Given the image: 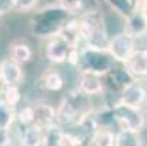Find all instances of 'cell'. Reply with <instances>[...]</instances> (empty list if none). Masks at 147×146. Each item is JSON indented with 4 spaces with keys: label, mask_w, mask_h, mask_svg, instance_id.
Listing matches in <instances>:
<instances>
[{
    "label": "cell",
    "mask_w": 147,
    "mask_h": 146,
    "mask_svg": "<svg viewBox=\"0 0 147 146\" xmlns=\"http://www.w3.org/2000/svg\"><path fill=\"white\" fill-rule=\"evenodd\" d=\"M80 37L88 48L98 51H108L111 39L107 35L103 16L99 12H88L79 20Z\"/></svg>",
    "instance_id": "1"
},
{
    "label": "cell",
    "mask_w": 147,
    "mask_h": 146,
    "mask_svg": "<svg viewBox=\"0 0 147 146\" xmlns=\"http://www.w3.org/2000/svg\"><path fill=\"white\" fill-rule=\"evenodd\" d=\"M114 118L119 123L121 129H127V130H134L140 132L144 127V115L140 111V108H133L127 107L124 104H117L114 107Z\"/></svg>",
    "instance_id": "2"
},
{
    "label": "cell",
    "mask_w": 147,
    "mask_h": 146,
    "mask_svg": "<svg viewBox=\"0 0 147 146\" xmlns=\"http://www.w3.org/2000/svg\"><path fill=\"white\" fill-rule=\"evenodd\" d=\"M136 41L128 34H118L115 35L109 43V54L114 60L127 63V60L131 57V54L136 51Z\"/></svg>",
    "instance_id": "3"
},
{
    "label": "cell",
    "mask_w": 147,
    "mask_h": 146,
    "mask_svg": "<svg viewBox=\"0 0 147 146\" xmlns=\"http://www.w3.org/2000/svg\"><path fill=\"white\" fill-rule=\"evenodd\" d=\"M146 102H147V89L140 82H130L124 88L119 99V104H124V105L133 108H140Z\"/></svg>",
    "instance_id": "4"
},
{
    "label": "cell",
    "mask_w": 147,
    "mask_h": 146,
    "mask_svg": "<svg viewBox=\"0 0 147 146\" xmlns=\"http://www.w3.org/2000/svg\"><path fill=\"white\" fill-rule=\"evenodd\" d=\"M79 89L85 95H96L103 91L100 75L92 70H82L79 75Z\"/></svg>",
    "instance_id": "5"
},
{
    "label": "cell",
    "mask_w": 147,
    "mask_h": 146,
    "mask_svg": "<svg viewBox=\"0 0 147 146\" xmlns=\"http://www.w3.org/2000/svg\"><path fill=\"white\" fill-rule=\"evenodd\" d=\"M70 51H71V47L69 45V43L66 39H63L60 35H57L48 43L45 56L53 63H63V61H66L69 58Z\"/></svg>",
    "instance_id": "6"
},
{
    "label": "cell",
    "mask_w": 147,
    "mask_h": 146,
    "mask_svg": "<svg viewBox=\"0 0 147 146\" xmlns=\"http://www.w3.org/2000/svg\"><path fill=\"white\" fill-rule=\"evenodd\" d=\"M125 34H128L134 39L146 35L147 34V13L134 9V12L127 18V22H125Z\"/></svg>",
    "instance_id": "7"
},
{
    "label": "cell",
    "mask_w": 147,
    "mask_h": 146,
    "mask_svg": "<svg viewBox=\"0 0 147 146\" xmlns=\"http://www.w3.org/2000/svg\"><path fill=\"white\" fill-rule=\"evenodd\" d=\"M55 120H57V111L48 104H38V105L34 107L32 124H36L41 129L48 130V129H53Z\"/></svg>",
    "instance_id": "8"
},
{
    "label": "cell",
    "mask_w": 147,
    "mask_h": 146,
    "mask_svg": "<svg viewBox=\"0 0 147 146\" xmlns=\"http://www.w3.org/2000/svg\"><path fill=\"white\" fill-rule=\"evenodd\" d=\"M128 73L134 77H146L147 76V50L137 48L131 57L125 63Z\"/></svg>",
    "instance_id": "9"
},
{
    "label": "cell",
    "mask_w": 147,
    "mask_h": 146,
    "mask_svg": "<svg viewBox=\"0 0 147 146\" xmlns=\"http://www.w3.org/2000/svg\"><path fill=\"white\" fill-rule=\"evenodd\" d=\"M0 77L5 82L6 86L10 85H18L22 79V69H20V65L16 63L15 60L7 58L3 60L0 63Z\"/></svg>",
    "instance_id": "10"
},
{
    "label": "cell",
    "mask_w": 147,
    "mask_h": 146,
    "mask_svg": "<svg viewBox=\"0 0 147 146\" xmlns=\"http://www.w3.org/2000/svg\"><path fill=\"white\" fill-rule=\"evenodd\" d=\"M45 139L44 129H41L36 124H29V126L20 134V145L22 146H42Z\"/></svg>",
    "instance_id": "11"
},
{
    "label": "cell",
    "mask_w": 147,
    "mask_h": 146,
    "mask_svg": "<svg viewBox=\"0 0 147 146\" xmlns=\"http://www.w3.org/2000/svg\"><path fill=\"white\" fill-rule=\"evenodd\" d=\"M115 146H141L138 132L121 129L115 136Z\"/></svg>",
    "instance_id": "12"
},
{
    "label": "cell",
    "mask_w": 147,
    "mask_h": 146,
    "mask_svg": "<svg viewBox=\"0 0 147 146\" xmlns=\"http://www.w3.org/2000/svg\"><path fill=\"white\" fill-rule=\"evenodd\" d=\"M31 56H32V51H31L29 45H26L24 43H18L10 47V57L19 65H24L26 61H29Z\"/></svg>",
    "instance_id": "13"
},
{
    "label": "cell",
    "mask_w": 147,
    "mask_h": 146,
    "mask_svg": "<svg viewBox=\"0 0 147 146\" xmlns=\"http://www.w3.org/2000/svg\"><path fill=\"white\" fill-rule=\"evenodd\" d=\"M15 120V110L6 101L0 99V130H9Z\"/></svg>",
    "instance_id": "14"
},
{
    "label": "cell",
    "mask_w": 147,
    "mask_h": 146,
    "mask_svg": "<svg viewBox=\"0 0 147 146\" xmlns=\"http://www.w3.org/2000/svg\"><path fill=\"white\" fill-rule=\"evenodd\" d=\"M93 145L95 146H115V136L112 132L107 129H100L93 136Z\"/></svg>",
    "instance_id": "15"
},
{
    "label": "cell",
    "mask_w": 147,
    "mask_h": 146,
    "mask_svg": "<svg viewBox=\"0 0 147 146\" xmlns=\"http://www.w3.org/2000/svg\"><path fill=\"white\" fill-rule=\"evenodd\" d=\"M44 85L48 91H60L63 88V79L58 72H48L44 77Z\"/></svg>",
    "instance_id": "16"
},
{
    "label": "cell",
    "mask_w": 147,
    "mask_h": 146,
    "mask_svg": "<svg viewBox=\"0 0 147 146\" xmlns=\"http://www.w3.org/2000/svg\"><path fill=\"white\" fill-rule=\"evenodd\" d=\"M82 140L79 136L71 133H58L57 136V146H80Z\"/></svg>",
    "instance_id": "17"
},
{
    "label": "cell",
    "mask_w": 147,
    "mask_h": 146,
    "mask_svg": "<svg viewBox=\"0 0 147 146\" xmlns=\"http://www.w3.org/2000/svg\"><path fill=\"white\" fill-rule=\"evenodd\" d=\"M5 101L12 107L16 105V104L20 101V94H19V89H18L16 85L6 86V89H5Z\"/></svg>",
    "instance_id": "18"
},
{
    "label": "cell",
    "mask_w": 147,
    "mask_h": 146,
    "mask_svg": "<svg viewBox=\"0 0 147 146\" xmlns=\"http://www.w3.org/2000/svg\"><path fill=\"white\" fill-rule=\"evenodd\" d=\"M58 5L64 12L74 13L82 9V0H58Z\"/></svg>",
    "instance_id": "19"
},
{
    "label": "cell",
    "mask_w": 147,
    "mask_h": 146,
    "mask_svg": "<svg viewBox=\"0 0 147 146\" xmlns=\"http://www.w3.org/2000/svg\"><path fill=\"white\" fill-rule=\"evenodd\" d=\"M38 3V0H15L16 9L19 12H29L32 10Z\"/></svg>",
    "instance_id": "20"
},
{
    "label": "cell",
    "mask_w": 147,
    "mask_h": 146,
    "mask_svg": "<svg viewBox=\"0 0 147 146\" xmlns=\"http://www.w3.org/2000/svg\"><path fill=\"white\" fill-rule=\"evenodd\" d=\"M12 9H16L15 0H0V15L7 13Z\"/></svg>",
    "instance_id": "21"
},
{
    "label": "cell",
    "mask_w": 147,
    "mask_h": 146,
    "mask_svg": "<svg viewBox=\"0 0 147 146\" xmlns=\"http://www.w3.org/2000/svg\"><path fill=\"white\" fill-rule=\"evenodd\" d=\"M9 134H7V130H0V146H7L9 145Z\"/></svg>",
    "instance_id": "22"
},
{
    "label": "cell",
    "mask_w": 147,
    "mask_h": 146,
    "mask_svg": "<svg viewBox=\"0 0 147 146\" xmlns=\"http://www.w3.org/2000/svg\"><path fill=\"white\" fill-rule=\"evenodd\" d=\"M5 89H6V85H5V82L2 80V77H0V94H5Z\"/></svg>",
    "instance_id": "23"
},
{
    "label": "cell",
    "mask_w": 147,
    "mask_h": 146,
    "mask_svg": "<svg viewBox=\"0 0 147 146\" xmlns=\"http://www.w3.org/2000/svg\"><path fill=\"white\" fill-rule=\"evenodd\" d=\"M146 107H147V102H146Z\"/></svg>",
    "instance_id": "24"
}]
</instances>
